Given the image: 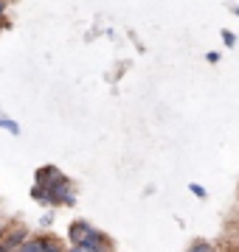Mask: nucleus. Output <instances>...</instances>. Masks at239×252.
I'll return each mask as SVG.
<instances>
[{"label":"nucleus","instance_id":"obj_1","mask_svg":"<svg viewBox=\"0 0 239 252\" xmlns=\"http://www.w3.org/2000/svg\"><path fill=\"white\" fill-rule=\"evenodd\" d=\"M76 196H74V185H71V180H56L51 188H48V205L56 207V205H74Z\"/></svg>","mask_w":239,"mask_h":252},{"label":"nucleus","instance_id":"obj_2","mask_svg":"<svg viewBox=\"0 0 239 252\" xmlns=\"http://www.w3.org/2000/svg\"><path fill=\"white\" fill-rule=\"evenodd\" d=\"M79 247H84L87 252H113L110 250V241H107V235L99 233L96 227H90V233H87V238H84Z\"/></svg>","mask_w":239,"mask_h":252},{"label":"nucleus","instance_id":"obj_3","mask_svg":"<svg viewBox=\"0 0 239 252\" xmlns=\"http://www.w3.org/2000/svg\"><path fill=\"white\" fill-rule=\"evenodd\" d=\"M26 241H28V230H26V227H14V230H9V233L3 235V241H0V244H3L9 252H17Z\"/></svg>","mask_w":239,"mask_h":252},{"label":"nucleus","instance_id":"obj_4","mask_svg":"<svg viewBox=\"0 0 239 252\" xmlns=\"http://www.w3.org/2000/svg\"><path fill=\"white\" fill-rule=\"evenodd\" d=\"M56 180H62V171H59L56 165H42V168H37V174H34V185H42V188H51Z\"/></svg>","mask_w":239,"mask_h":252},{"label":"nucleus","instance_id":"obj_5","mask_svg":"<svg viewBox=\"0 0 239 252\" xmlns=\"http://www.w3.org/2000/svg\"><path fill=\"white\" fill-rule=\"evenodd\" d=\"M87 233H90V224H87V221H74V224L68 227V238H71L74 247H79V244L87 238Z\"/></svg>","mask_w":239,"mask_h":252},{"label":"nucleus","instance_id":"obj_6","mask_svg":"<svg viewBox=\"0 0 239 252\" xmlns=\"http://www.w3.org/2000/svg\"><path fill=\"white\" fill-rule=\"evenodd\" d=\"M31 196L37 199L40 205H48V188H42V185H31Z\"/></svg>","mask_w":239,"mask_h":252},{"label":"nucleus","instance_id":"obj_7","mask_svg":"<svg viewBox=\"0 0 239 252\" xmlns=\"http://www.w3.org/2000/svg\"><path fill=\"white\" fill-rule=\"evenodd\" d=\"M40 241H42V250H40V252H65L62 247H59V244H56L54 238H51V235H45V238H40Z\"/></svg>","mask_w":239,"mask_h":252},{"label":"nucleus","instance_id":"obj_8","mask_svg":"<svg viewBox=\"0 0 239 252\" xmlns=\"http://www.w3.org/2000/svg\"><path fill=\"white\" fill-rule=\"evenodd\" d=\"M0 129H6V132H11V135H20V124L11 121V118H0Z\"/></svg>","mask_w":239,"mask_h":252},{"label":"nucleus","instance_id":"obj_9","mask_svg":"<svg viewBox=\"0 0 239 252\" xmlns=\"http://www.w3.org/2000/svg\"><path fill=\"white\" fill-rule=\"evenodd\" d=\"M186 252H217V250H214V247H211L208 241H194Z\"/></svg>","mask_w":239,"mask_h":252},{"label":"nucleus","instance_id":"obj_10","mask_svg":"<svg viewBox=\"0 0 239 252\" xmlns=\"http://www.w3.org/2000/svg\"><path fill=\"white\" fill-rule=\"evenodd\" d=\"M222 42H225L228 48L237 45V36H234V31H228V28H225V31H222Z\"/></svg>","mask_w":239,"mask_h":252},{"label":"nucleus","instance_id":"obj_11","mask_svg":"<svg viewBox=\"0 0 239 252\" xmlns=\"http://www.w3.org/2000/svg\"><path fill=\"white\" fill-rule=\"evenodd\" d=\"M189 190H192L197 199H205V188H202V185H197V182H192V185H189Z\"/></svg>","mask_w":239,"mask_h":252},{"label":"nucleus","instance_id":"obj_12","mask_svg":"<svg viewBox=\"0 0 239 252\" xmlns=\"http://www.w3.org/2000/svg\"><path fill=\"white\" fill-rule=\"evenodd\" d=\"M205 59H208L211 64H217V62H220V54H217V51H208V54H205Z\"/></svg>","mask_w":239,"mask_h":252},{"label":"nucleus","instance_id":"obj_13","mask_svg":"<svg viewBox=\"0 0 239 252\" xmlns=\"http://www.w3.org/2000/svg\"><path fill=\"white\" fill-rule=\"evenodd\" d=\"M3 235H6V227L0 224V241H3Z\"/></svg>","mask_w":239,"mask_h":252},{"label":"nucleus","instance_id":"obj_14","mask_svg":"<svg viewBox=\"0 0 239 252\" xmlns=\"http://www.w3.org/2000/svg\"><path fill=\"white\" fill-rule=\"evenodd\" d=\"M71 252H87V250H84V247H74Z\"/></svg>","mask_w":239,"mask_h":252},{"label":"nucleus","instance_id":"obj_15","mask_svg":"<svg viewBox=\"0 0 239 252\" xmlns=\"http://www.w3.org/2000/svg\"><path fill=\"white\" fill-rule=\"evenodd\" d=\"M0 252H9V250H6V247H3V244H0Z\"/></svg>","mask_w":239,"mask_h":252},{"label":"nucleus","instance_id":"obj_16","mask_svg":"<svg viewBox=\"0 0 239 252\" xmlns=\"http://www.w3.org/2000/svg\"><path fill=\"white\" fill-rule=\"evenodd\" d=\"M234 11H237V17H239V6H234Z\"/></svg>","mask_w":239,"mask_h":252},{"label":"nucleus","instance_id":"obj_17","mask_svg":"<svg viewBox=\"0 0 239 252\" xmlns=\"http://www.w3.org/2000/svg\"><path fill=\"white\" fill-rule=\"evenodd\" d=\"M3 26H6V23H3V20H0V31H3Z\"/></svg>","mask_w":239,"mask_h":252}]
</instances>
